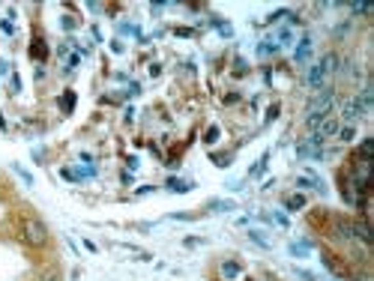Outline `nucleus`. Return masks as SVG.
I'll return each mask as SVG.
<instances>
[{"instance_id":"1","label":"nucleus","mask_w":374,"mask_h":281,"mask_svg":"<svg viewBox=\"0 0 374 281\" xmlns=\"http://www.w3.org/2000/svg\"><path fill=\"white\" fill-rule=\"evenodd\" d=\"M21 239L33 248H42L48 243V228H45L39 218H24V225H21Z\"/></svg>"},{"instance_id":"2","label":"nucleus","mask_w":374,"mask_h":281,"mask_svg":"<svg viewBox=\"0 0 374 281\" xmlns=\"http://www.w3.org/2000/svg\"><path fill=\"white\" fill-rule=\"evenodd\" d=\"M332 105H336V93L332 90H326V93H321L311 105H308V111L305 114H318V117H329V111H332Z\"/></svg>"},{"instance_id":"3","label":"nucleus","mask_w":374,"mask_h":281,"mask_svg":"<svg viewBox=\"0 0 374 281\" xmlns=\"http://www.w3.org/2000/svg\"><path fill=\"white\" fill-rule=\"evenodd\" d=\"M341 114H344V120H357V117H362L365 111L359 105V99H344V102H341Z\"/></svg>"},{"instance_id":"4","label":"nucleus","mask_w":374,"mask_h":281,"mask_svg":"<svg viewBox=\"0 0 374 281\" xmlns=\"http://www.w3.org/2000/svg\"><path fill=\"white\" fill-rule=\"evenodd\" d=\"M336 132H339V120H332V117H323L321 126L314 129V135H318L321 140H323V138H332Z\"/></svg>"},{"instance_id":"5","label":"nucleus","mask_w":374,"mask_h":281,"mask_svg":"<svg viewBox=\"0 0 374 281\" xmlns=\"http://www.w3.org/2000/svg\"><path fill=\"white\" fill-rule=\"evenodd\" d=\"M219 272H222L225 281H231V278H240V275H243V266L237 264V260H225V264L219 266Z\"/></svg>"},{"instance_id":"6","label":"nucleus","mask_w":374,"mask_h":281,"mask_svg":"<svg viewBox=\"0 0 374 281\" xmlns=\"http://www.w3.org/2000/svg\"><path fill=\"white\" fill-rule=\"evenodd\" d=\"M323 78H326V72L321 69V63H318V66H311V69L305 72V84H308V87H321Z\"/></svg>"},{"instance_id":"7","label":"nucleus","mask_w":374,"mask_h":281,"mask_svg":"<svg viewBox=\"0 0 374 281\" xmlns=\"http://www.w3.org/2000/svg\"><path fill=\"white\" fill-rule=\"evenodd\" d=\"M332 230H336V236H341V239H353V225H350V222L336 218V222H332Z\"/></svg>"},{"instance_id":"8","label":"nucleus","mask_w":374,"mask_h":281,"mask_svg":"<svg viewBox=\"0 0 374 281\" xmlns=\"http://www.w3.org/2000/svg\"><path fill=\"white\" fill-rule=\"evenodd\" d=\"M353 236H359V239L368 246V243L374 239V236H371V228H368V222H357V225H353Z\"/></svg>"},{"instance_id":"9","label":"nucleus","mask_w":374,"mask_h":281,"mask_svg":"<svg viewBox=\"0 0 374 281\" xmlns=\"http://www.w3.org/2000/svg\"><path fill=\"white\" fill-rule=\"evenodd\" d=\"M297 186H300V189H318V192H323V183L321 179H314L311 174H303L300 179H297Z\"/></svg>"},{"instance_id":"10","label":"nucleus","mask_w":374,"mask_h":281,"mask_svg":"<svg viewBox=\"0 0 374 281\" xmlns=\"http://www.w3.org/2000/svg\"><path fill=\"white\" fill-rule=\"evenodd\" d=\"M308 54H311V39L305 36L303 42L297 45V54H293V57H297V63H303V60H308Z\"/></svg>"},{"instance_id":"11","label":"nucleus","mask_w":374,"mask_h":281,"mask_svg":"<svg viewBox=\"0 0 374 281\" xmlns=\"http://www.w3.org/2000/svg\"><path fill=\"white\" fill-rule=\"evenodd\" d=\"M336 135H339V140H344V144H353V140H357V129H353V126H339Z\"/></svg>"},{"instance_id":"12","label":"nucleus","mask_w":374,"mask_h":281,"mask_svg":"<svg viewBox=\"0 0 374 281\" xmlns=\"http://www.w3.org/2000/svg\"><path fill=\"white\" fill-rule=\"evenodd\" d=\"M285 207H287L290 212L303 210V207H305V197H303V194H290V197H285Z\"/></svg>"},{"instance_id":"13","label":"nucleus","mask_w":374,"mask_h":281,"mask_svg":"<svg viewBox=\"0 0 374 281\" xmlns=\"http://www.w3.org/2000/svg\"><path fill=\"white\" fill-rule=\"evenodd\" d=\"M336 63H339V57H336V54H323L321 69H323V72H332V69H336Z\"/></svg>"},{"instance_id":"14","label":"nucleus","mask_w":374,"mask_h":281,"mask_svg":"<svg viewBox=\"0 0 374 281\" xmlns=\"http://www.w3.org/2000/svg\"><path fill=\"white\" fill-rule=\"evenodd\" d=\"M168 189H171V192H189V183H183V179H168Z\"/></svg>"},{"instance_id":"15","label":"nucleus","mask_w":374,"mask_h":281,"mask_svg":"<svg viewBox=\"0 0 374 281\" xmlns=\"http://www.w3.org/2000/svg\"><path fill=\"white\" fill-rule=\"evenodd\" d=\"M371 147H374L371 138H365V140H362V144H359V158H368V156H371Z\"/></svg>"},{"instance_id":"16","label":"nucleus","mask_w":374,"mask_h":281,"mask_svg":"<svg viewBox=\"0 0 374 281\" xmlns=\"http://www.w3.org/2000/svg\"><path fill=\"white\" fill-rule=\"evenodd\" d=\"M30 54H33V57H39V60H45V57H48V48H45L42 42H36L33 48H30Z\"/></svg>"},{"instance_id":"17","label":"nucleus","mask_w":374,"mask_h":281,"mask_svg":"<svg viewBox=\"0 0 374 281\" xmlns=\"http://www.w3.org/2000/svg\"><path fill=\"white\" fill-rule=\"evenodd\" d=\"M12 171H15V174L21 176V179H24V183H27V186H33V176L27 174V171H24V168H21V165H12Z\"/></svg>"},{"instance_id":"18","label":"nucleus","mask_w":374,"mask_h":281,"mask_svg":"<svg viewBox=\"0 0 374 281\" xmlns=\"http://www.w3.org/2000/svg\"><path fill=\"white\" fill-rule=\"evenodd\" d=\"M350 12H353V15H365V12H371V6H368V3H353Z\"/></svg>"},{"instance_id":"19","label":"nucleus","mask_w":374,"mask_h":281,"mask_svg":"<svg viewBox=\"0 0 374 281\" xmlns=\"http://www.w3.org/2000/svg\"><path fill=\"white\" fill-rule=\"evenodd\" d=\"M210 207H213L215 212H225V210H233V204H228V200H213V204H210Z\"/></svg>"},{"instance_id":"20","label":"nucleus","mask_w":374,"mask_h":281,"mask_svg":"<svg viewBox=\"0 0 374 281\" xmlns=\"http://www.w3.org/2000/svg\"><path fill=\"white\" fill-rule=\"evenodd\" d=\"M207 144H215V140H219V126H210V129H207Z\"/></svg>"},{"instance_id":"21","label":"nucleus","mask_w":374,"mask_h":281,"mask_svg":"<svg viewBox=\"0 0 374 281\" xmlns=\"http://www.w3.org/2000/svg\"><path fill=\"white\" fill-rule=\"evenodd\" d=\"M249 236H251V239H254V243H258V246H264V248H269V239H264V236H261V230H251Z\"/></svg>"},{"instance_id":"22","label":"nucleus","mask_w":374,"mask_h":281,"mask_svg":"<svg viewBox=\"0 0 374 281\" xmlns=\"http://www.w3.org/2000/svg\"><path fill=\"white\" fill-rule=\"evenodd\" d=\"M297 272V278H303V281H318V275H311L308 269H293Z\"/></svg>"},{"instance_id":"23","label":"nucleus","mask_w":374,"mask_h":281,"mask_svg":"<svg viewBox=\"0 0 374 281\" xmlns=\"http://www.w3.org/2000/svg\"><path fill=\"white\" fill-rule=\"evenodd\" d=\"M63 27H66V30H72V27H75V18L66 15V18H63Z\"/></svg>"},{"instance_id":"24","label":"nucleus","mask_w":374,"mask_h":281,"mask_svg":"<svg viewBox=\"0 0 374 281\" xmlns=\"http://www.w3.org/2000/svg\"><path fill=\"white\" fill-rule=\"evenodd\" d=\"M215 165H219V168H225V165H231V162H228V156H215Z\"/></svg>"},{"instance_id":"25","label":"nucleus","mask_w":374,"mask_h":281,"mask_svg":"<svg viewBox=\"0 0 374 281\" xmlns=\"http://www.w3.org/2000/svg\"><path fill=\"white\" fill-rule=\"evenodd\" d=\"M275 222H279L282 228H287V215H282V212H275Z\"/></svg>"}]
</instances>
